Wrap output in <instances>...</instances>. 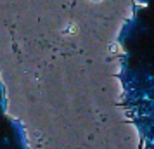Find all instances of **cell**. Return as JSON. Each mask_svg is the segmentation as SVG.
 Listing matches in <instances>:
<instances>
[{"label": "cell", "instance_id": "6da1fadb", "mask_svg": "<svg viewBox=\"0 0 154 149\" xmlns=\"http://www.w3.org/2000/svg\"><path fill=\"white\" fill-rule=\"evenodd\" d=\"M5 87L0 80V149H26L23 125L7 116Z\"/></svg>", "mask_w": 154, "mask_h": 149}]
</instances>
